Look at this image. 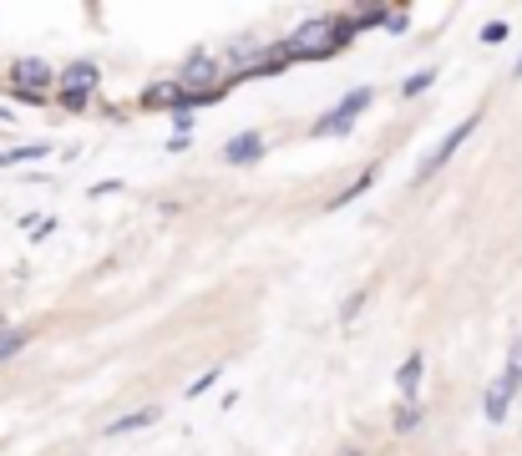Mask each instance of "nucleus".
Segmentation results:
<instances>
[{
	"instance_id": "4",
	"label": "nucleus",
	"mask_w": 522,
	"mask_h": 456,
	"mask_svg": "<svg viewBox=\"0 0 522 456\" xmlns=\"http://www.w3.org/2000/svg\"><path fill=\"white\" fill-rule=\"evenodd\" d=\"M472 132H477V117H467V122H462L457 132H452V137H441V147H436V152H431V158L421 163V173H416V183H426V178H431L436 168H446V163H452V158H457V147H462V142H467Z\"/></svg>"
},
{
	"instance_id": "9",
	"label": "nucleus",
	"mask_w": 522,
	"mask_h": 456,
	"mask_svg": "<svg viewBox=\"0 0 522 456\" xmlns=\"http://www.w3.org/2000/svg\"><path fill=\"white\" fill-rule=\"evenodd\" d=\"M396 386H401L406 396H416V386H421V355H411V360L396 370Z\"/></svg>"
},
{
	"instance_id": "14",
	"label": "nucleus",
	"mask_w": 522,
	"mask_h": 456,
	"mask_svg": "<svg viewBox=\"0 0 522 456\" xmlns=\"http://www.w3.org/2000/svg\"><path fill=\"white\" fill-rule=\"evenodd\" d=\"M482 41H487V46H502V41H507V26H502V21L482 26Z\"/></svg>"
},
{
	"instance_id": "8",
	"label": "nucleus",
	"mask_w": 522,
	"mask_h": 456,
	"mask_svg": "<svg viewBox=\"0 0 522 456\" xmlns=\"http://www.w3.org/2000/svg\"><path fill=\"white\" fill-rule=\"evenodd\" d=\"M153 421H158V411L147 406V411H132V416L112 421V426H107V436H127V431H142V426H153Z\"/></svg>"
},
{
	"instance_id": "16",
	"label": "nucleus",
	"mask_w": 522,
	"mask_h": 456,
	"mask_svg": "<svg viewBox=\"0 0 522 456\" xmlns=\"http://www.w3.org/2000/svg\"><path fill=\"white\" fill-rule=\"evenodd\" d=\"M360 304H365V294H350V299H345V310H340V320H355V315H360Z\"/></svg>"
},
{
	"instance_id": "10",
	"label": "nucleus",
	"mask_w": 522,
	"mask_h": 456,
	"mask_svg": "<svg viewBox=\"0 0 522 456\" xmlns=\"http://www.w3.org/2000/svg\"><path fill=\"white\" fill-rule=\"evenodd\" d=\"M370 183H376V168H365V173H360V178H355V183H350V188L340 193V198H330V208H345V203H355V198H360V193H365Z\"/></svg>"
},
{
	"instance_id": "2",
	"label": "nucleus",
	"mask_w": 522,
	"mask_h": 456,
	"mask_svg": "<svg viewBox=\"0 0 522 456\" xmlns=\"http://www.w3.org/2000/svg\"><path fill=\"white\" fill-rule=\"evenodd\" d=\"M340 41H345V36H340L330 21H305V26L294 31L284 46H289V56H294V61H315V56H330Z\"/></svg>"
},
{
	"instance_id": "3",
	"label": "nucleus",
	"mask_w": 522,
	"mask_h": 456,
	"mask_svg": "<svg viewBox=\"0 0 522 456\" xmlns=\"http://www.w3.org/2000/svg\"><path fill=\"white\" fill-rule=\"evenodd\" d=\"M11 82H16V92H21L26 102H46V87L56 82V76H51V66H46V61L21 56V61L11 66Z\"/></svg>"
},
{
	"instance_id": "17",
	"label": "nucleus",
	"mask_w": 522,
	"mask_h": 456,
	"mask_svg": "<svg viewBox=\"0 0 522 456\" xmlns=\"http://www.w3.org/2000/svg\"><path fill=\"white\" fill-rule=\"evenodd\" d=\"M512 76H522V61H517V71H512Z\"/></svg>"
},
{
	"instance_id": "11",
	"label": "nucleus",
	"mask_w": 522,
	"mask_h": 456,
	"mask_svg": "<svg viewBox=\"0 0 522 456\" xmlns=\"http://www.w3.org/2000/svg\"><path fill=\"white\" fill-rule=\"evenodd\" d=\"M31 158H46V147H11V152H0V168H21Z\"/></svg>"
},
{
	"instance_id": "15",
	"label": "nucleus",
	"mask_w": 522,
	"mask_h": 456,
	"mask_svg": "<svg viewBox=\"0 0 522 456\" xmlns=\"http://www.w3.org/2000/svg\"><path fill=\"white\" fill-rule=\"evenodd\" d=\"M213 380H218V365H213L208 375H198V380H193V386H188V396H203V391L213 386Z\"/></svg>"
},
{
	"instance_id": "5",
	"label": "nucleus",
	"mask_w": 522,
	"mask_h": 456,
	"mask_svg": "<svg viewBox=\"0 0 522 456\" xmlns=\"http://www.w3.org/2000/svg\"><path fill=\"white\" fill-rule=\"evenodd\" d=\"M370 102V87H360V92H350L335 112H325V122H315V137H330V132H350L355 127V112Z\"/></svg>"
},
{
	"instance_id": "12",
	"label": "nucleus",
	"mask_w": 522,
	"mask_h": 456,
	"mask_svg": "<svg viewBox=\"0 0 522 456\" xmlns=\"http://www.w3.org/2000/svg\"><path fill=\"white\" fill-rule=\"evenodd\" d=\"M26 340H31V335H21V330H11V335L0 330V360H16V355L26 350Z\"/></svg>"
},
{
	"instance_id": "1",
	"label": "nucleus",
	"mask_w": 522,
	"mask_h": 456,
	"mask_svg": "<svg viewBox=\"0 0 522 456\" xmlns=\"http://www.w3.org/2000/svg\"><path fill=\"white\" fill-rule=\"evenodd\" d=\"M517 391H522V340L512 345V355H507L502 375L492 380V391H487V406H482V411H487V421H492V426L507 416V406H512V396H517Z\"/></svg>"
},
{
	"instance_id": "6",
	"label": "nucleus",
	"mask_w": 522,
	"mask_h": 456,
	"mask_svg": "<svg viewBox=\"0 0 522 456\" xmlns=\"http://www.w3.org/2000/svg\"><path fill=\"white\" fill-rule=\"evenodd\" d=\"M61 87H66V102H87V92L97 87V66H92V61H77V66H66Z\"/></svg>"
},
{
	"instance_id": "13",
	"label": "nucleus",
	"mask_w": 522,
	"mask_h": 456,
	"mask_svg": "<svg viewBox=\"0 0 522 456\" xmlns=\"http://www.w3.org/2000/svg\"><path fill=\"white\" fill-rule=\"evenodd\" d=\"M436 82V71H416V76H406V82H401V97H416V92H426Z\"/></svg>"
},
{
	"instance_id": "7",
	"label": "nucleus",
	"mask_w": 522,
	"mask_h": 456,
	"mask_svg": "<svg viewBox=\"0 0 522 456\" xmlns=\"http://www.w3.org/2000/svg\"><path fill=\"white\" fill-rule=\"evenodd\" d=\"M259 152H264V137L259 132H244V137H234L229 147H223V158H229V163H254Z\"/></svg>"
}]
</instances>
